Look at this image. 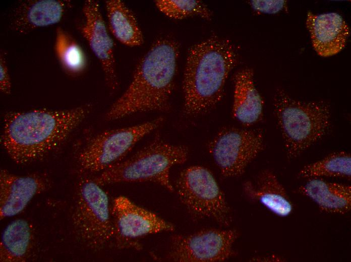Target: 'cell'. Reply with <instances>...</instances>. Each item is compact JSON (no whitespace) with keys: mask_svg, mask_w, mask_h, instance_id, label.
<instances>
[{"mask_svg":"<svg viewBox=\"0 0 351 262\" xmlns=\"http://www.w3.org/2000/svg\"><path fill=\"white\" fill-rule=\"evenodd\" d=\"M297 192L312 200L323 212L343 215L351 209V186L347 184L311 178Z\"/></svg>","mask_w":351,"mask_h":262,"instance_id":"obj_17","label":"cell"},{"mask_svg":"<svg viewBox=\"0 0 351 262\" xmlns=\"http://www.w3.org/2000/svg\"><path fill=\"white\" fill-rule=\"evenodd\" d=\"M155 5L166 16L174 19H183L197 16L210 20L212 13L202 2L196 0H157Z\"/></svg>","mask_w":351,"mask_h":262,"instance_id":"obj_23","label":"cell"},{"mask_svg":"<svg viewBox=\"0 0 351 262\" xmlns=\"http://www.w3.org/2000/svg\"><path fill=\"white\" fill-rule=\"evenodd\" d=\"M239 236L234 229L207 228L171 238L169 258L176 262H220L235 254Z\"/></svg>","mask_w":351,"mask_h":262,"instance_id":"obj_10","label":"cell"},{"mask_svg":"<svg viewBox=\"0 0 351 262\" xmlns=\"http://www.w3.org/2000/svg\"><path fill=\"white\" fill-rule=\"evenodd\" d=\"M188 155L186 146L171 144L156 137L132 156L110 166L94 179L101 186L152 182L173 191L170 169L174 165L185 163Z\"/></svg>","mask_w":351,"mask_h":262,"instance_id":"obj_5","label":"cell"},{"mask_svg":"<svg viewBox=\"0 0 351 262\" xmlns=\"http://www.w3.org/2000/svg\"><path fill=\"white\" fill-rule=\"evenodd\" d=\"M236 61L234 46L226 39L212 36L190 48L183 81L186 114H201L218 103Z\"/></svg>","mask_w":351,"mask_h":262,"instance_id":"obj_3","label":"cell"},{"mask_svg":"<svg viewBox=\"0 0 351 262\" xmlns=\"http://www.w3.org/2000/svg\"><path fill=\"white\" fill-rule=\"evenodd\" d=\"M351 156L344 151L334 152L320 160L304 166L299 172L300 178L332 177L350 179Z\"/></svg>","mask_w":351,"mask_h":262,"instance_id":"obj_21","label":"cell"},{"mask_svg":"<svg viewBox=\"0 0 351 262\" xmlns=\"http://www.w3.org/2000/svg\"><path fill=\"white\" fill-rule=\"evenodd\" d=\"M109 29L121 43L131 47L143 43V36L135 16L120 0L105 2Z\"/></svg>","mask_w":351,"mask_h":262,"instance_id":"obj_20","label":"cell"},{"mask_svg":"<svg viewBox=\"0 0 351 262\" xmlns=\"http://www.w3.org/2000/svg\"><path fill=\"white\" fill-rule=\"evenodd\" d=\"M83 12L85 20L81 27V33L101 63L106 83L110 89L115 90L118 86V80L113 42L108 34L98 2L86 1Z\"/></svg>","mask_w":351,"mask_h":262,"instance_id":"obj_12","label":"cell"},{"mask_svg":"<svg viewBox=\"0 0 351 262\" xmlns=\"http://www.w3.org/2000/svg\"><path fill=\"white\" fill-rule=\"evenodd\" d=\"M33 231L26 220L18 219L5 228L0 243L1 262H22L28 258L33 243Z\"/></svg>","mask_w":351,"mask_h":262,"instance_id":"obj_19","label":"cell"},{"mask_svg":"<svg viewBox=\"0 0 351 262\" xmlns=\"http://www.w3.org/2000/svg\"><path fill=\"white\" fill-rule=\"evenodd\" d=\"M70 2L61 0H34L22 2L16 9L11 26L20 33H27L35 29L58 23Z\"/></svg>","mask_w":351,"mask_h":262,"instance_id":"obj_15","label":"cell"},{"mask_svg":"<svg viewBox=\"0 0 351 262\" xmlns=\"http://www.w3.org/2000/svg\"><path fill=\"white\" fill-rule=\"evenodd\" d=\"M163 118L109 129L94 137L80 152L78 162L85 170L103 171L119 162L143 137L157 128Z\"/></svg>","mask_w":351,"mask_h":262,"instance_id":"obj_8","label":"cell"},{"mask_svg":"<svg viewBox=\"0 0 351 262\" xmlns=\"http://www.w3.org/2000/svg\"><path fill=\"white\" fill-rule=\"evenodd\" d=\"M250 3L255 11L268 14L278 13L284 8L286 4L284 0H253Z\"/></svg>","mask_w":351,"mask_h":262,"instance_id":"obj_24","label":"cell"},{"mask_svg":"<svg viewBox=\"0 0 351 262\" xmlns=\"http://www.w3.org/2000/svg\"><path fill=\"white\" fill-rule=\"evenodd\" d=\"M0 90L5 94L11 93V79L6 58L3 52L0 56Z\"/></svg>","mask_w":351,"mask_h":262,"instance_id":"obj_25","label":"cell"},{"mask_svg":"<svg viewBox=\"0 0 351 262\" xmlns=\"http://www.w3.org/2000/svg\"><path fill=\"white\" fill-rule=\"evenodd\" d=\"M178 196L193 215L209 218L224 226L232 218L225 198L212 173L201 166L183 170L176 183Z\"/></svg>","mask_w":351,"mask_h":262,"instance_id":"obj_7","label":"cell"},{"mask_svg":"<svg viewBox=\"0 0 351 262\" xmlns=\"http://www.w3.org/2000/svg\"><path fill=\"white\" fill-rule=\"evenodd\" d=\"M235 89L232 113L246 125L258 121L262 116L263 101L254 82V72L246 68L238 71L234 77Z\"/></svg>","mask_w":351,"mask_h":262,"instance_id":"obj_18","label":"cell"},{"mask_svg":"<svg viewBox=\"0 0 351 262\" xmlns=\"http://www.w3.org/2000/svg\"><path fill=\"white\" fill-rule=\"evenodd\" d=\"M89 107L37 109L6 114L1 142L19 164L40 159L60 146L89 113Z\"/></svg>","mask_w":351,"mask_h":262,"instance_id":"obj_1","label":"cell"},{"mask_svg":"<svg viewBox=\"0 0 351 262\" xmlns=\"http://www.w3.org/2000/svg\"><path fill=\"white\" fill-rule=\"evenodd\" d=\"M179 48L174 40H156L139 62L126 91L105 117L115 120L138 112L164 111L169 107Z\"/></svg>","mask_w":351,"mask_h":262,"instance_id":"obj_2","label":"cell"},{"mask_svg":"<svg viewBox=\"0 0 351 262\" xmlns=\"http://www.w3.org/2000/svg\"><path fill=\"white\" fill-rule=\"evenodd\" d=\"M111 213L114 237L120 244H130L148 235L175 230L172 223L123 195L113 200Z\"/></svg>","mask_w":351,"mask_h":262,"instance_id":"obj_11","label":"cell"},{"mask_svg":"<svg viewBox=\"0 0 351 262\" xmlns=\"http://www.w3.org/2000/svg\"><path fill=\"white\" fill-rule=\"evenodd\" d=\"M274 114L288 159H294L327 133L331 124L330 106L322 101H304L278 89L274 96Z\"/></svg>","mask_w":351,"mask_h":262,"instance_id":"obj_4","label":"cell"},{"mask_svg":"<svg viewBox=\"0 0 351 262\" xmlns=\"http://www.w3.org/2000/svg\"><path fill=\"white\" fill-rule=\"evenodd\" d=\"M208 148L223 176H239L263 150V136L258 129L224 128L210 142Z\"/></svg>","mask_w":351,"mask_h":262,"instance_id":"obj_9","label":"cell"},{"mask_svg":"<svg viewBox=\"0 0 351 262\" xmlns=\"http://www.w3.org/2000/svg\"><path fill=\"white\" fill-rule=\"evenodd\" d=\"M245 194L269 212L279 217H286L293 211V205L284 186L269 170L261 172L254 181L244 183Z\"/></svg>","mask_w":351,"mask_h":262,"instance_id":"obj_16","label":"cell"},{"mask_svg":"<svg viewBox=\"0 0 351 262\" xmlns=\"http://www.w3.org/2000/svg\"><path fill=\"white\" fill-rule=\"evenodd\" d=\"M54 49L61 66L67 73L76 75L84 70L86 61L82 48L61 27L56 29Z\"/></svg>","mask_w":351,"mask_h":262,"instance_id":"obj_22","label":"cell"},{"mask_svg":"<svg viewBox=\"0 0 351 262\" xmlns=\"http://www.w3.org/2000/svg\"><path fill=\"white\" fill-rule=\"evenodd\" d=\"M48 185L46 180L39 175L20 176L5 169L0 172L1 219L21 213L30 201L43 191Z\"/></svg>","mask_w":351,"mask_h":262,"instance_id":"obj_13","label":"cell"},{"mask_svg":"<svg viewBox=\"0 0 351 262\" xmlns=\"http://www.w3.org/2000/svg\"><path fill=\"white\" fill-rule=\"evenodd\" d=\"M94 179L79 182L72 222L79 237L88 247H104L114 237V228L107 194Z\"/></svg>","mask_w":351,"mask_h":262,"instance_id":"obj_6","label":"cell"},{"mask_svg":"<svg viewBox=\"0 0 351 262\" xmlns=\"http://www.w3.org/2000/svg\"><path fill=\"white\" fill-rule=\"evenodd\" d=\"M306 27L313 48L322 57L331 56L341 51L350 34L348 25L336 13L316 15L309 12Z\"/></svg>","mask_w":351,"mask_h":262,"instance_id":"obj_14","label":"cell"}]
</instances>
